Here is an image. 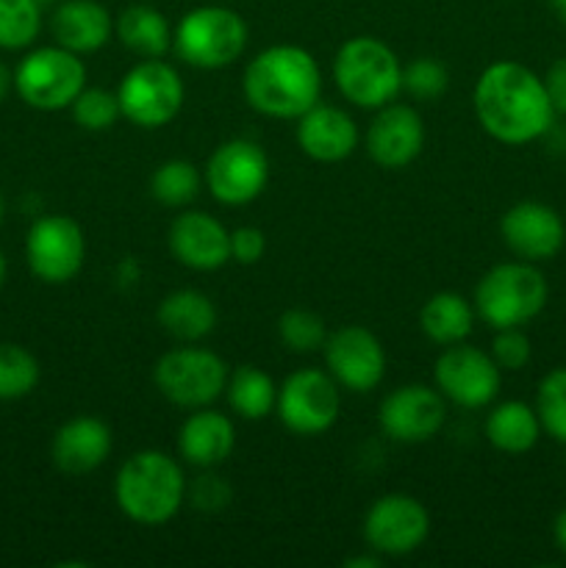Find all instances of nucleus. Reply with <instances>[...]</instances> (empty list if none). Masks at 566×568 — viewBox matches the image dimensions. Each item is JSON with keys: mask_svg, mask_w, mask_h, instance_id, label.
<instances>
[{"mask_svg": "<svg viewBox=\"0 0 566 568\" xmlns=\"http://www.w3.org/2000/svg\"><path fill=\"white\" fill-rule=\"evenodd\" d=\"M472 109L483 131L499 144L522 148L547 136L555 125L544 78L519 61H494L481 72Z\"/></svg>", "mask_w": 566, "mask_h": 568, "instance_id": "1", "label": "nucleus"}, {"mask_svg": "<svg viewBox=\"0 0 566 568\" xmlns=\"http://www.w3.org/2000/svg\"><path fill=\"white\" fill-rule=\"evenodd\" d=\"M250 109L272 120H297L322 98V70L300 44H272L250 59L242 75Z\"/></svg>", "mask_w": 566, "mask_h": 568, "instance_id": "2", "label": "nucleus"}, {"mask_svg": "<svg viewBox=\"0 0 566 568\" xmlns=\"http://www.w3.org/2000/svg\"><path fill=\"white\" fill-rule=\"evenodd\" d=\"M114 503L137 525H166L186 503L181 464L161 449L133 453L114 477Z\"/></svg>", "mask_w": 566, "mask_h": 568, "instance_id": "3", "label": "nucleus"}, {"mask_svg": "<svg viewBox=\"0 0 566 568\" xmlns=\"http://www.w3.org/2000/svg\"><path fill=\"white\" fill-rule=\"evenodd\" d=\"M333 81L347 103L381 109L403 92V64L377 37H353L333 55Z\"/></svg>", "mask_w": 566, "mask_h": 568, "instance_id": "4", "label": "nucleus"}, {"mask_svg": "<svg viewBox=\"0 0 566 568\" xmlns=\"http://www.w3.org/2000/svg\"><path fill=\"white\" fill-rule=\"evenodd\" d=\"M549 300L544 272L530 261L492 266L475 286V314L494 331L522 327L536 320Z\"/></svg>", "mask_w": 566, "mask_h": 568, "instance_id": "5", "label": "nucleus"}, {"mask_svg": "<svg viewBox=\"0 0 566 568\" xmlns=\"http://www.w3.org/2000/svg\"><path fill=\"white\" fill-rule=\"evenodd\" d=\"M247 22L231 6H198L178 20L172 48L194 70H225L247 48Z\"/></svg>", "mask_w": 566, "mask_h": 568, "instance_id": "6", "label": "nucleus"}, {"mask_svg": "<svg viewBox=\"0 0 566 568\" xmlns=\"http://www.w3.org/2000/svg\"><path fill=\"white\" fill-rule=\"evenodd\" d=\"M117 100L128 122L144 131H155L181 114L186 89L181 72L164 59H142L122 75Z\"/></svg>", "mask_w": 566, "mask_h": 568, "instance_id": "7", "label": "nucleus"}, {"mask_svg": "<svg viewBox=\"0 0 566 568\" xmlns=\"http://www.w3.org/2000/svg\"><path fill=\"white\" fill-rule=\"evenodd\" d=\"M231 369L216 353L205 347H175L153 366V383L166 403L178 408H209L225 394Z\"/></svg>", "mask_w": 566, "mask_h": 568, "instance_id": "8", "label": "nucleus"}, {"mask_svg": "<svg viewBox=\"0 0 566 568\" xmlns=\"http://www.w3.org/2000/svg\"><path fill=\"white\" fill-rule=\"evenodd\" d=\"M83 87H87V67L81 55L61 44L31 50L14 70L17 94L22 103L37 111L70 109Z\"/></svg>", "mask_w": 566, "mask_h": 568, "instance_id": "9", "label": "nucleus"}, {"mask_svg": "<svg viewBox=\"0 0 566 568\" xmlns=\"http://www.w3.org/2000/svg\"><path fill=\"white\" fill-rule=\"evenodd\" d=\"M342 410L338 383L322 369H297L277 386L275 414L294 436H322Z\"/></svg>", "mask_w": 566, "mask_h": 568, "instance_id": "10", "label": "nucleus"}, {"mask_svg": "<svg viewBox=\"0 0 566 568\" xmlns=\"http://www.w3.org/2000/svg\"><path fill=\"white\" fill-rule=\"evenodd\" d=\"M270 181V159L250 139H228L209 155L203 183L222 205H247L261 197Z\"/></svg>", "mask_w": 566, "mask_h": 568, "instance_id": "11", "label": "nucleus"}, {"mask_svg": "<svg viewBox=\"0 0 566 568\" xmlns=\"http://www.w3.org/2000/svg\"><path fill=\"white\" fill-rule=\"evenodd\" d=\"M26 261L33 277L50 286L70 283L87 261V236L72 216H39L26 236Z\"/></svg>", "mask_w": 566, "mask_h": 568, "instance_id": "12", "label": "nucleus"}, {"mask_svg": "<svg viewBox=\"0 0 566 568\" xmlns=\"http://www.w3.org/2000/svg\"><path fill=\"white\" fill-rule=\"evenodd\" d=\"M433 383L444 399L461 408H486L497 399L503 386V369L494 364L492 353L472 344H449L433 364Z\"/></svg>", "mask_w": 566, "mask_h": 568, "instance_id": "13", "label": "nucleus"}, {"mask_svg": "<svg viewBox=\"0 0 566 568\" xmlns=\"http://www.w3.org/2000/svg\"><path fill=\"white\" fill-rule=\"evenodd\" d=\"M431 536V514L411 494H386L364 516V541L383 558H405Z\"/></svg>", "mask_w": 566, "mask_h": 568, "instance_id": "14", "label": "nucleus"}, {"mask_svg": "<svg viewBox=\"0 0 566 568\" xmlns=\"http://www.w3.org/2000/svg\"><path fill=\"white\" fill-rule=\"evenodd\" d=\"M322 355L327 375L353 394L372 392L386 375V349L381 338L361 325H344L327 333Z\"/></svg>", "mask_w": 566, "mask_h": 568, "instance_id": "15", "label": "nucleus"}, {"mask_svg": "<svg viewBox=\"0 0 566 568\" xmlns=\"http://www.w3.org/2000/svg\"><path fill=\"white\" fill-rule=\"evenodd\" d=\"M377 422H381L383 436L392 442L425 444L436 438L447 422V399L436 386L408 383L383 397Z\"/></svg>", "mask_w": 566, "mask_h": 568, "instance_id": "16", "label": "nucleus"}, {"mask_svg": "<svg viewBox=\"0 0 566 568\" xmlns=\"http://www.w3.org/2000/svg\"><path fill=\"white\" fill-rule=\"evenodd\" d=\"M499 236L519 261H553L566 244V225L558 211L538 200L511 205L499 220Z\"/></svg>", "mask_w": 566, "mask_h": 568, "instance_id": "17", "label": "nucleus"}, {"mask_svg": "<svg viewBox=\"0 0 566 568\" xmlns=\"http://www.w3.org/2000/svg\"><path fill=\"white\" fill-rule=\"evenodd\" d=\"M366 155L383 170H403L425 148V122L414 105L386 103L366 128Z\"/></svg>", "mask_w": 566, "mask_h": 568, "instance_id": "18", "label": "nucleus"}, {"mask_svg": "<svg viewBox=\"0 0 566 568\" xmlns=\"http://www.w3.org/2000/svg\"><path fill=\"white\" fill-rule=\"evenodd\" d=\"M166 244L178 264L194 272H214L231 261V231L205 211H183L172 220Z\"/></svg>", "mask_w": 566, "mask_h": 568, "instance_id": "19", "label": "nucleus"}, {"mask_svg": "<svg viewBox=\"0 0 566 568\" xmlns=\"http://www.w3.org/2000/svg\"><path fill=\"white\" fill-rule=\"evenodd\" d=\"M294 122H297L294 125L297 148L320 164H336V161L350 159L358 148V125L338 105L316 103Z\"/></svg>", "mask_w": 566, "mask_h": 568, "instance_id": "20", "label": "nucleus"}, {"mask_svg": "<svg viewBox=\"0 0 566 568\" xmlns=\"http://www.w3.org/2000/svg\"><path fill=\"white\" fill-rule=\"evenodd\" d=\"M114 447L111 427L98 416H75L55 430L50 458L64 475H89L105 464Z\"/></svg>", "mask_w": 566, "mask_h": 568, "instance_id": "21", "label": "nucleus"}, {"mask_svg": "<svg viewBox=\"0 0 566 568\" xmlns=\"http://www.w3.org/2000/svg\"><path fill=\"white\" fill-rule=\"evenodd\" d=\"M233 447H236V427L231 416L220 414L211 405L189 414L178 430V453L198 469H216L231 458Z\"/></svg>", "mask_w": 566, "mask_h": 568, "instance_id": "22", "label": "nucleus"}, {"mask_svg": "<svg viewBox=\"0 0 566 568\" xmlns=\"http://www.w3.org/2000/svg\"><path fill=\"white\" fill-rule=\"evenodd\" d=\"M55 44L78 55L98 53L114 37V17L98 0H64L50 17Z\"/></svg>", "mask_w": 566, "mask_h": 568, "instance_id": "23", "label": "nucleus"}, {"mask_svg": "<svg viewBox=\"0 0 566 568\" xmlns=\"http://www.w3.org/2000/svg\"><path fill=\"white\" fill-rule=\"evenodd\" d=\"M155 320L166 336L183 344H194L211 336V331L216 327V308L209 294L198 292V288H178L161 300Z\"/></svg>", "mask_w": 566, "mask_h": 568, "instance_id": "24", "label": "nucleus"}, {"mask_svg": "<svg viewBox=\"0 0 566 568\" xmlns=\"http://www.w3.org/2000/svg\"><path fill=\"white\" fill-rule=\"evenodd\" d=\"M114 37L139 59H164L172 48V26L155 6L133 3L117 14Z\"/></svg>", "mask_w": 566, "mask_h": 568, "instance_id": "25", "label": "nucleus"}, {"mask_svg": "<svg viewBox=\"0 0 566 568\" xmlns=\"http://www.w3.org/2000/svg\"><path fill=\"white\" fill-rule=\"evenodd\" d=\"M542 422L533 405L522 399H505L486 416V438L497 453L525 455L542 438Z\"/></svg>", "mask_w": 566, "mask_h": 568, "instance_id": "26", "label": "nucleus"}, {"mask_svg": "<svg viewBox=\"0 0 566 568\" xmlns=\"http://www.w3.org/2000/svg\"><path fill=\"white\" fill-rule=\"evenodd\" d=\"M475 305L458 292H438L420 311V327L433 344L449 347L469 338L475 327Z\"/></svg>", "mask_w": 566, "mask_h": 568, "instance_id": "27", "label": "nucleus"}, {"mask_svg": "<svg viewBox=\"0 0 566 568\" xmlns=\"http://www.w3.org/2000/svg\"><path fill=\"white\" fill-rule=\"evenodd\" d=\"M225 397L233 414L244 422H261L270 414H275L277 405V386L264 369L253 364L236 366L228 375Z\"/></svg>", "mask_w": 566, "mask_h": 568, "instance_id": "28", "label": "nucleus"}, {"mask_svg": "<svg viewBox=\"0 0 566 568\" xmlns=\"http://www.w3.org/2000/svg\"><path fill=\"white\" fill-rule=\"evenodd\" d=\"M200 186H203V175L186 159L164 161L150 175V194H153L155 203L166 205V209L189 205L200 194Z\"/></svg>", "mask_w": 566, "mask_h": 568, "instance_id": "29", "label": "nucleus"}, {"mask_svg": "<svg viewBox=\"0 0 566 568\" xmlns=\"http://www.w3.org/2000/svg\"><path fill=\"white\" fill-rule=\"evenodd\" d=\"M39 361L20 344H0V403H14L37 388Z\"/></svg>", "mask_w": 566, "mask_h": 568, "instance_id": "30", "label": "nucleus"}, {"mask_svg": "<svg viewBox=\"0 0 566 568\" xmlns=\"http://www.w3.org/2000/svg\"><path fill=\"white\" fill-rule=\"evenodd\" d=\"M42 31V6L37 0H0V48H31Z\"/></svg>", "mask_w": 566, "mask_h": 568, "instance_id": "31", "label": "nucleus"}, {"mask_svg": "<svg viewBox=\"0 0 566 568\" xmlns=\"http://www.w3.org/2000/svg\"><path fill=\"white\" fill-rule=\"evenodd\" d=\"M536 414L553 442L566 444V366L547 372L536 388Z\"/></svg>", "mask_w": 566, "mask_h": 568, "instance_id": "32", "label": "nucleus"}, {"mask_svg": "<svg viewBox=\"0 0 566 568\" xmlns=\"http://www.w3.org/2000/svg\"><path fill=\"white\" fill-rule=\"evenodd\" d=\"M277 336L292 353H316L327 338V325L309 308H289L277 320Z\"/></svg>", "mask_w": 566, "mask_h": 568, "instance_id": "33", "label": "nucleus"}, {"mask_svg": "<svg viewBox=\"0 0 566 568\" xmlns=\"http://www.w3.org/2000/svg\"><path fill=\"white\" fill-rule=\"evenodd\" d=\"M70 111L75 125H81L83 131L92 133L109 131V128L122 116L117 92H109V89L100 87H83L81 94L72 100Z\"/></svg>", "mask_w": 566, "mask_h": 568, "instance_id": "34", "label": "nucleus"}, {"mask_svg": "<svg viewBox=\"0 0 566 568\" xmlns=\"http://www.w3.org/2000/svg\"><path fill=\"white\" fill-rule=\"evenodd\" d=\"M449 87L447 67L438 59L422 55L403 67V92L416 100H438Z\"/></svg>", "mask_w": 566, "mask_h": 568, "instance_id": "35", "label": "nucleus"}, {"mask_svg": "<svg viewBox=\"0 0 566 568\" xmlns=\"http://www.w3.org/2000/svg\"><path fill=\"white\" fill-rule=\"evenodd\" d=\"M492 358L503 372H519L530 364L533 344L530 338L522 333V327H505L497 331L492 342Z\"/></svg>", "mask_w": 566, "mask_h": 568, "instance_id": "36", "label": "nucleus"}, {"mask_svg": "<svg viewBox=\"0 0 566 568\" xmlns=\"http://www.w3.org/2000/svg\"><path fill=\"white\" fill-rule=\"evenodd\" d=\"M231 497L233 491L225 477L214 475L211 469H203V475L192 486L186 483V499L192 503V508L203 510V514H220L228 508Z\"/></svg>", "mask_w": 566, "mask_h": 568, "instance_id": "37", "label": "nucleus"}, {"mask_svg": "<svg viewBox=\"0 0 566 568\" xmlns=\"http://www.w3.org/2000/svg\"><path fill=\"white\" fill-rule=\"evenodd\" d=\"M266 236L253 225H242L231 231V261L242 266H253L264 258Z\"/></svg>", "mask_w": 566, "mask_h": 568, "instance_id": "38", "label": "nucleus"}, {"mask_svg": "<svg viewBox=\"0 0 566 568\" xmlns=\"http://www.w3.org/2000/svg\"><path fill=\"white\" fill-rule=\"evenodd\" d=\"M544 87H547L555 114L566 116V55H560V59L549 64V70L544 72Z\"/></svg>", "mask_w": 566, "mask_h": 568, "instance_id": "39", "label": "nucleus"}, {"mask_svg": "<svg viewBox=\"0 0 566 568\" xmlns=\"http://www.w3.org/2000/svg\"><path fill=\"white\" fill-rule=\"evenodd\" d=\"M344 566L347 568H381L383 566V555L377 552H366V555H358V558H347L344 560Z\"/></svg>", "mask_w": 566, "mask_h": 568, "instance_id": "40", "label": "nucleus"}, {"mask_svg": "<svg viewBox=\"0 0 566 568\" xmlns=\"http://www.w3.org/2000/svg\"><path fill=\"white\" fill-rule=\"evenodd\" d=\"M553 538H555V544H558L560 552L566 555V508L560 510L558 516H555V521H553Z\"/></svg>", "mask_w": 566, "mask_h": 568, "instance_id": "41", "label": "nucleus"}, {"mask_svg": "<svg viewBox=\"0 0 566 568\" xmlns=\"http://www.w3.org/2000/svg\"><path fill=\"white\" fill-rule=\"evenodd\" d=\"M14 89V72L9 70V67L0 61V103H3L6 98H9V92Z\"/></svg>", "mask_w": 566, "mask_h": 568, "instance_id": "42", "label": "nucleus"}, {"mask_svg": "<svg viewBox=\"0 0 566 568\" xmlns=\"http://www.w3.org/2000/svg\"><path fill=\"white\" fill-rule=\"evenodd\" d=\"M547 3H549V9L555 11V17H558V20L566 26V0H547Z\"/></svg>", "mask_w": 566, "mask_h": 568, "instance_id": "43", "label": "nucleus"}, {"mask_svg": "<svg viewBox=\"0 0 566 568\" xmlns=\"http://www.w3.org/2000/svg\"><path fill=\"white\" fill-rule=\"evenodd\" d=\"M6 270H9V266H6V255L0 253V288H3L6 283Z\"/></svg>", "mask_w": 566, "mask_h": 568, "instance_id": "44", "label": "nucleus"}, {"mask_svg": "<svg viewBox=\"0 0 566 568\" xmlns=\"http://www.w3.org/2000/svg\"><path fill=\"white\" fill-rule=\"evenodd\" d=\"M3 216H6V200H3V192H0V225H3Z\"/></svg>", "mask_w": 566, "mask_h": 568, "instance_id": "45", "label": "nucleus"}, {"mask_svg": "<svg viewBox=\"0 0 566 568\" xmlns=\"http://www.w3.org/2000/svg\"><path fill=\"white\" fill-rule=\"evenodd\" d=\"M37 3L42 6V9H44V6H48V3H53V0H37Z\"/></svg>", "mask_w": 566, "mask_h": 568, "instance_id": "46", "label": "nucleus"}]
</instances>
